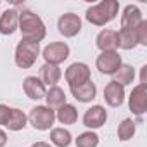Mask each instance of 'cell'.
Here are the masks:
<instances>
[{
  "mask_svg": "<svg viewBox=\"0 0 147 147\" xmlns=\"http://www.w3.org/2000/svg\"><path fill=\"white\" fill-rule=\"evenodd\" d=\"M7 144V133L4 130H0V147H4Z\"/></svg>",
  "mask_w": 147,
  "mask_h": 147,
  "instance_id": "83f0119b",
  "label": "cell"
},
{
  "mask_svg": "<svg viewBox=\"0 0 147 147\" xmlns=\"http://www.w3.org/2000/svg\"><path fill=\"white\" fill-rule=\"evenodd\" d=\"M119 11V4L116 0H102L100 4H95L87 9L85 18L94 26H106L113 19H116Z\"/></svg>",
  "mask_w": 147,
  "mask_h": 147,
  "instance_id": "7a4b0ae2",
  "label": "cell"
},
{
  "mask_svg": "<svg viewBox=\"0 0 147 147\" xmlns=\"http://www.w3.org/2000/svg\"><path fill=\"white\" fill-rule=\"evenodd\" d=\"M11 111H12V107H9L5 104H0V125L2 126H5V123L11 116Z\"/></svg>",
  "mask_w": 147,
  "mask_h": 147,
  "instance_id": "4316f807",
  "label": "cell"
},
{
  "mask_svg": "<svg viewBox=\"0 0 147 147\" xmlns=\"http://www.w3.org/2000/svg\"><path fill=\"white\" fill-rule=\"evenodd\" d=\"M133 80H135V69H133V66H130V64H121V67L114 73V80H113V82H116V83L126 87V85L133 83Z\"/></svg>",
  "mask_w": 147,
  "mask_h": 147,
  "instance_id": "44dd1931",
  "label": "cell"
},
{
  "mask_svg": "<svg viewBox=\"0 0 147 147\" xmlns=\"http://www.w3.org/2000/svg\"><path fill=\"white\" fill-rule=\"evenodd\" d=\"M135 131H137L135 121H133L131 118H125V119L119 123V126H118V138L123 140V142H126V140L133 138Z\"/></svg>",
  "mask_w": 147,
  "mask_h": 147,
  "instance_id": "cb8c5ba5",
  "label": "cell"
},
{
  "mask_svg": "<svg viewBox=\"0 0 147 147\" xmlns=\"http://www.w3.org/2000/svg\"><path fill=\"white\" fill-rule=\"evenodd\" d=\"M128 107L135 116H144V113L147 111V85H137L130 97H128Z\"/></svg>",
  "mask_w": 147,
  "mask_h": 147,
  "instance_id": "9c48e42d",
  "label": "cell"
},
{
  "mask_svg": "<svg viewBox=\"0 0 147 147\" xmlns=\"http://www.w3.org/2000/svg\"><path fill=\"white\" fill-rule=\"evenodd\" d=\"M42 57L45 59V64H52V66H59L62 64L67 57H69V45L66 42H54L49 43L43 52Z\"/></svg>",
  "mask_w": 147,
  "mask_h": 147,
  "instance_id": "5b68a950",
  "label": "cell"
},
{
  "mask_svg": "<svg viewBox=\"0 0 147 147\" xmlns=\"http://www.w3.org/2000/svg\"><path fill=\"white\" fill-rule=\"evenodd\" d=\"M50 142L55 147H69L73 142V137L66 128H54L50 131Z\"/></svg>",
  "mask_w": 147,
  "mask_h": 147,
  "instance_id": "603a6c76",
  "label": "cell"
},
{
  "mask_svg": "<svg viewBox=\"0 0 147 147\" xmlns=\"http://www.w3.org/2000/svg\"><path fill=\"white\" fill-rule=\"evenodd\" d=\"M40 55V43L38 42H31V40H24L21 38V42L16 47V54H14V61L16 66L21 69H30L36 59Z\"/></svg>",
  "mask_w": 147,
  "mask_h": 147,
  "instance_id": "3957f363",
  "label": "cell"
},
{
  "mask_svg": "<svg viewBox=\"0 0 147 147\" xmlns=\"http://www.w3.org/2000/svg\"><path fill=\"white\" fill-rule=\"evenodd\" d=\"M76 147H97L99 145V135L95 131H83L78 135V138H75Z\"/></svg>",
  "mask_w": 147,
  "mask_h": 147,
  "instance_id": "d4e9b609",
  "label": "cell"
},
{
  "mask_svg": "<svg viewBox=\"0 0 147 147\" xmlns=\"http://www.w3.org/2000/svg\"><path fill=\"white\" fill-rule=\"evenodd\" d=\"M45 102H47V107H50L52 111H57L59 107H62L64 104H67L66 102V94H64V90L61 88V87H50L47 92H45Z\"/></svg>",
  "mask_w": 147,
  "mask_h": 147,
  "instance_id": "ac0fdd59",
  "label": "cell"
},
{
  "mask_svg": "<svg viewBox=\"0 0 147 147\" xmlns=\"http://www.w3.org/2000/svg\"><path fill=\"white\" fill-rule=\"evenodd\" d=\"M28 121L35 130H40V131L50 130L54 121H55V111H52L47 106H36L30 111Z\"/></svg>",
  "mask_w": 147,
  "mask_h": 147,
  "instance_id": "277c9868",
  "label": "cell"
},
{
  "mask_svg": "<svg viewBox=\"0 0 147 147\" xmlns=\"http://www.w3.org/2000/svg\"><path fill=\"white\" fill-rule=\"evenodd\" d=\"M144 21L142 12L137 5H126L121 14V28L119 30H137V26Z\"/></svg>",
  "mask_w": 147,
  "mask_h": 147,
  "instance_id": "5bb4252c",
  "label": "cell"
},
{
  "mask_svg": "<svg viewBox=\"0 0 147 147\" xmlns=\"http://www.w3.org/2000/svg\"><path fill=\"white\" fill-rule=\"evenodd\" d=\"M121 64H123V61H121V55L118 52H100V55L95 61L99 73L111 75V76H114V73L121 67Z\"/></svg>",
  "mask_w": 147,
  "mask_h": 147,
  "instance_id": "ba28073f",
  "label": "cell"
},
{
  "mask_svg": "<svg viewBox=\"0 0 147 147\" xmlns=\"http://www.w3.org/2000/svg\"><path fill=\"white\" fill-rule=\"evenodd\" d=\"M19 24V12L16 9H7L2 16H0V33L2 35H12L18 30Z\"/></svg>",
  "mask_w": 147,
  "mask_h": 147,
  "instance_id": "2e32d148",
  "label": "cell"
},
{
  "mask_svg": "<svg viewBox=\"0 0 147 147\" xmlns=\"http://www.w3.org/2000/svg\"><path fill=\"white\" fill-rule=\"evenodd\" d=\"M104 100L111 107H119L125 100V87L116 82H109L104 88Z\"/></svg>",
  "mask_w": 147,
  "mask_h": 147,
  "instance_id": "4fadbf2b",
  "label": "cell"
},
{
  "mask_svg": "<svg viewBox=\"0 0 147 147\" xmlns=\"http://www.w3.org/2000/svg\"><path fill=\"white\" fill-rule=\"evenodd\" d=\"M71 95L75 97L78 102L87 104V102H92V100L95 99V95H97V87H95V83L90 80V82H87V83H83V85L71 87Z\"/></svg>",
  "mask_w": 147,
  "mask_h": 147,
  "instance_id": "9a60e30c",
  "label": "cell"
},
{
  "mask_svg": "<svg viewBox=\"0 0 147 147\" xmlns=\"http://www.w3.org/2000/svg\"><path fill=\"white\" fill-rule=\"evenodd\" d=\"M64 78L71 87H78V85H83L87 82H90V67L85 64V62H73L66 73H64Z\"/></svg>",
  "mask_w": 147,
  "mask_h": 147,
  "instance_id": "8992f818",
  "label": "cell"
},
{
  "mask_svg": "<svg viewBox=\"0 0 147 147\" xmlns=\"http://www.w3.org/2000/svg\"><path fill=\"white\" fill-rule=\"evenodd\" d=\"M23 90H24L26 97L31 99V100H40V99H43V97H45V92H47L45 85H43L42 80L36 78V76H28V78H24V82H23Z\"/></svg>",
  "mask_w": 147,
  "mask_h": 147,
  "instance_id": "7c38bea8",
  "label": "cell"
},
{
  "mask_svg": "<svg viewBox=\"0 0 147 147\" xmlns=\"http://www.w3.org/2000/svg\"><path fill=\"white\" fill-rule=\"evenodd\" d=\"M55 119L61 125H75L78 121V109L73 104H64L55 111Z\"/></svg>",
  "mask_w": 147,
  "mask_h": 147,
  "instance_id": "d6986e66",
  "label": "cell"
},
{
  "mask_svg": "<svg viewBox=\"0 0 147 147\" xmlns=\"http://www.w3.org/2000/svg\"><path fill=\"white\" fill-rule=\"evenodd\" d=\"M118 38H119V47L125 49V50H131V49H135L138 45V42H137V30H119L118 31Z\"/></svg>",
  "mask_w": 147,
  "mask_h": 147,
  "instance_id": "7402d4cb",
  "label": "cell"
},
{
  "mask_svg": "<svg viewBox=\"0 0 147 147\" xmlns=\"http://www.w3.org/2000/svg\"><path fill=\"white\" fill-rule=\"evenodd\" d=\"M95 45L100 52H118L119 49V38H118V31L114 30H102L97 38H95Z\"/></svg>",
  "mask_w": 147,
  "mask_h": 147,
  "instance_id": "8fae6325",
  "label": "cell"
},
{
  "mask_svg": "<svg viewBox=\"0 0 147 147\" xmlns=\"http://www.w3.org/2000/svg\"><path fill=\"white\" fill-rule=\"evenodd\" d=\"M62 76V71L59 66H52V64H43L40 67V80L43 85H49V87H55L59 83Z\"/></svg>",
  "mask_w": 147,
  "mask_h": 147,
  "instance_id": "e0dca14e",
  "label": "cell"
},
{
  "mask_svg": "<svg viewBox=\"0 0 147 147\" xmlns=\"http://www.w3.org/2000/svg\"><path fill=\"white\" fill-rule=\"evenodd\" d=\"M57 30L64 38H73L82 31V19L78 14L66 12L57 19Z\"/></svg>",
  "mask_w": 147,
  "mask_h": 147,
  "instance_id": "52a82bcc",
  "label": "cell"
},
{
  "mask_svg": "<svg viewBox=\"0 0 147 147\" xmlns=\"http://www.w3.org/2000/svg\"><path fill=\"white\" fill-rule=\"evenodd\" d=\"M137 42H138V45L147 47V21L145 19L137 28Z\"/></svg>",
  "mask_w": 147,
  "mask_h": 147,
  "instance_id": "484cf974",
  "label": "cell"
},
{
  "mask_svg": "<svg viewBox=\"0 0 147 147\" xmlns=\"http://www.w3.org/2000/svg\"><path fill=\"white\" fill-rule=\"evenodd\" d=\"M18 30L21 31L24 40H31V42H42L47 35V28L42 21L40 16H36L33 11L30 9H23L19 12V24Z\"/></svg>",
  "mask_w": 147,
  "mask_h": 147,
  "instance_id": "6da1fadb",
  "label": "cell"
},
{
  "mask_svg": "<svg viewBox=\"0 0 147 147\" xmlns=\"http://www.w3.org/2000/svg\"><path fill=\"white\" fill-rule=\"evenodd\" d=\"M31 147H52V145L47 144V142H36V144H33Z\"/></svg>",
  "mask_w": 147,
  "mask_h": 147,
  "instance_id": "f1b7e54d",
  "label": "cell"
},
{
  "mask_svg": "<svg viewBox=\"0 0 147 147\" xmlns=\"http://www.w3.org/2000/svg\"><path fill=\"white\" fill-rule=\"evenodd\" d=\"M26 123H28V116H26L21 109L12 107L11 116H9V119H7V123H5V128L11 130V131H21V130L26 128Z\"/></svg>",
  "mask_w": 147,
  "mask_h": 147,
  "instance_id": "ffe728a7",
  "label": "cell"
},
{
  "mask_svg": "<svg viewBox=\"0 0 147 147\" xmlns=\"http://www.w3.org/2000/svg\"><path fill=\"white\" fill-rule=\"evenodd\" d=\"M106 121H107V111L102 106H92L83 114V125L90 130H97L104 126Z\"/></svg>",
  "mask_w": 147,
  "mask_h": 147,
  "instance_id": "30bf717a",
  "label": "cell"
}]
</instances>
